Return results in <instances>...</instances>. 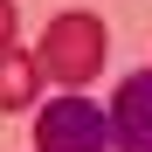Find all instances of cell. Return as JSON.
I'll use <instances>...</instances> for the list:
<instances>
[{
    "label": "cell",
    "instance_id": "obj_1",
    "mask_svg": "<svg viewBox=\"0 0 152 152\" xmlns=\"http://www.w3.org/2000/svg\"><path fill=\"white\" fill-rule=\"evenodd\" d=\"M104 48H111L104 21H97V14H83V7H69V14H56V21L42 28L35 62H42V76H48V83H62V97H76V83H90V76L104 69Z\"/></svg>",
    "mask_w": 152,
    "mask_h": 152
},
{
    "label": "cell",
    "instance_id": "obj_2",
    "mask_svg": "<svg viewBox=\"0 0 152 152\" xmlns=\"http://www.w3.org/2000/svg\"><path fill=\"white\" fill-rule=\"evenodd\" d=\"M35 152H111V111H97L83 90L48 97L35 111Z\"/></svg>",
    "mask_w": 152,
    "mask_h": 152
},
{
    "label": "cell",
    "instance_id": "obj_3",
    "mask_svg": "<svg viewBox=\"0 0 152 152\" xmlns=\"http://www.w3.org/2000/svg\"><path fill=\"white\" fill-rule=\"evenodd\" d=\"M111 152H152V62L132 69L111 97Z\"/></svg>",
    "mask_w": 152,
    "mask_h": 152
},
{
    "label": "cell",
    "instance_id": "obj_4",
    "mask_svg": "<svg viewBox=\"0 0 152 152\" xmlns=\"http://www.w3.org/2000/svg\"><path fill=\"white\" fill-rule=\"evenodd\" d=\"M42 104V62L28 48H0V111H28Z\"/></svg>",
    "mask_w": 152,
    "mask_h": 152
},
{
    "label": "cell",
    "instance_id": "obj_5",
    "mask_svg": "<svg viewBox=\"0 0 152 152\" xmlns=\"http://www.w3.org/2000/svg\"><path fill=\"white\" fill-rule=\"evenodd\" d=\"M0 48H14V0H0Z\"/></svg>",
    "mask_w": 152,
    "mask_h": 152
}]
</instances>
